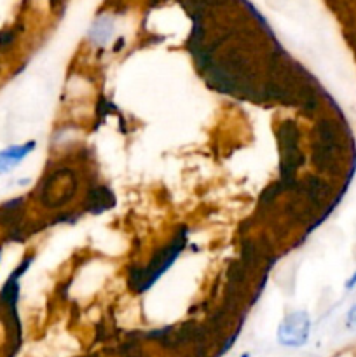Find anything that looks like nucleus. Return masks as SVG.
Wrapping results in <instances>:
<instances>
[{"label":"nucleus","instance_id":"f257e3e1","mask_svg":"<svg viewBox=\"0 0 356 357\" xmlns=\"http://www.w3.org/2000/svg\"><path fill=\"white\" fill-rule=\"evenodd\" d=\"M311 333V317L304 310L288 314L278 328V342L285 347H302Z\"/></svg>","mask_w":356,"mask_h":357},{"label":"nucleus","instance_id":"f03ea898","mask_svg":"<svg viewBox=\"0 0 356 357\" xmlns=\"http://www.w3.org/2000/svg\"><path fill=\"white\" fill-rule=\"evenodd\" d=\"M37 142L30 139L27 143H20V145H10L7 149L0 150V174L9 173L14 167L20 166L28 155L35 150Z\"/></svg>","mask_w":356,"mask_h":357},{"label":"nucleus","instance_id":"7ed1b4c3","mask_svg":"<svg viewBox=\"0 0 356 357\" xmlns=\"http://www.w3.org/2000/svg\"><path fill=\"white\" fill-rule=\"evenodd\" d=\"M110 31H112V23L108 20H100L96 24L93 26L91 30V37L94 38L96 42H107L108 37H110Z\"/></svg>","mask_w":356,"mask_h":357},{"label":"nucleus","instance_id":"20e7f679","mask_svg":"<svg viewBox=\"0 0 356 357\" xmlns=\"http://www.w3.org/2000/svg\"><path fill=\"white\" fill-rule=\"evenodd\" d=\"M353 286H356V272L351 275V279H349V281L346 282V288H348V289H351Z\"/></svg>","mask_w":356,"mask_h":357}]
</instances>
